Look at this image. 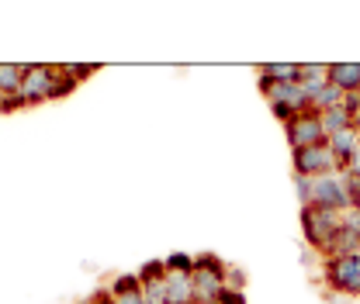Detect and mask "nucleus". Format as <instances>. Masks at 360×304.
<instances>
[{"instance_id":"nucleus-1","label":"nucleus","mask_w":360,"mask_h":304,"mask_svg":"<svg viewBox=\"0 0 360 304\" xmlns=\"http://www.w3.org/2000/svg\"><path fill=\"white\" fill-rule=\"evenodd\" d=\"M225 273H229V263L225 260H219L215 253H198V256H194V273H191L194 301L198 304L215 301L225 291Z\"/></svg>"},{"instance_id":"nucleus-2","label":"nucleus","mask_w":360,"mask_h":304,"mask_svg":"<svg viewBox=\"0 0 360 304\" xmlns=\"http://www.w3.org/2000/svg\"><path fill=\"white\" fill-rule=\"evenodd\" d=\"M322 284L343 298H360V256L322 260Z\"/></svg>"},{"instance_id":"nucleus-3","label":"nucleus","mask_w":360,"mask_h":304,"mask_svg":"<svg viewBox=\"0 0 360 304\" xmlns=\"http://www.w3.org/2000/svg\"><path fill=\"white\" fill-rule=\"evenodd\" d=\"M340 228H343V215L326 211V208H315V204L302 208V235H305V242L312 249H322Z\"/></svg>"},{"instance_id":"nucleus-4","label":"nucleus","mask_w":360,"mask_h":304,"mask_svg":"<svg viewBox=\"0 0 360 304\" xmlns=\"http://www.w3.org/2000/svg\"><path fill=\"white\" fill-rule=\"evenodd\" d=\"M291 173L319 180V176L340 173V166H336V159L326 145H312V149H295L291 152Z\"/></svg>"},{"instance_id":"nucleus-5","label":"nucleus","mask_w":360,"mask_h":304,"mask_svg":"<svg viewBox=\"0 0 360 304\" xmlns=\"http://www.w3.org/2000/svg\"><path fill=\"white\" fill-rule=\"evenodd\" d=\"M284 135H288V145H291V152H295V149H312V145H326L322 114H315V111L295 114V118H291V121L284 125Z\"/></svg>"},{"instance_id":"nucleus-6","label":"nucleus","mask_w":360,"mask_h":304,"mask_svg":"<svg viewBox=\"0 0 360 304\" xmlns=\"http://www.w3.org/2000/svg\"><path fill=\"white\" fill-rule=\"evenodd\" d=\"M52 77H56V66H49V62H25V77H21V100H25V107H35V104L49 100Z\"/></svg>"},{"instance_id":"nucleus-7","label":"nucleus","mask_w":360,"mask_h":304,"mask_svg":"<svg viewBox=\"0 0 360 304\" xmlns=\"http://www.w3.org/2000/svg\"><path fill=\"white\" fill-rule=\"evenodd\" d=\"M312 204L315 208H326V211H336V215H347L350 211V201H347V190H343L340 173L312 180Z\"/></svg>"},{"instance_id":"nucleus-8","label":"nucleus","mask_w":360,"mask_h":304,"mask_svg":"<svg viewBox=\"0 0 360 304\" xmlns=\"http://www.w3.org/2000/svg\"><path fill=\"white\" fill-rule=\"evenodd\" d=\"M260 93L267 97V104H288L295 114H305L309 111V93L302 84H274V80H257Z\"/></svg>"},{"instance_id":"nucleus-9","label":"nucleus","mask_w":360,"mask_h":304,"mask_svg":"<svg viewBox=\"0 0 360 304\" xmlns=\"http://www.w3.org/2000/svg\"><path fill=\"white\" fill-rule=\"evenodd\" d=\"M357 253H360V235L354 232V228H347V225H343V228H340V232L319 249L322 260H340V256H357Z\"/></svg>"},{"instance_id":"nucleus-10","label":"nucleus","mask_w":360,"mask_h":304,"mask_svg":"<svg viewBox=\"0 0 360 304\" xmlns=\"http://www.w3.org/2000/svg\"><path fill=\"white\" fill-rule=\"evenodd\" d=\"M357 145H360V135L357 128H350V131H340V135H329L326 138V149L333 152V159H336V166H340V173L350 166V159H354V152H357Z\"/></svg>"},{"instance_id":"nucleus-11","label":"nucleus","mask_w":360,"mask_h":304,"mask_svg":"<svg viewBox=\"0 0 360 304\" xmlns=\"http://www.w3.org/2000/svg\"><path fill=\"white\" fill-rule=\"evenodd\" d=\"M108 287H111V294H115V304H146L142 284H139L135 273H118Z\"/></svg>"},{"instance_id":"nucleus-12","label":"nucleus","mask_w":360,"mask_h":304,"mask_svg":"<svg viewBox=\"0 0 360 304\" xmlns=\"http://www.w3.org/2000/svg\"><path fill=\"white\" fill-rule=\"evenodd\" d=\"M329 84L343 93L360 90V62H329Z\"/></svg>"},{"instance_id":"nucleus-13","label":"nucleus","mask_w":360,"mask_h":304,"mask_svg":"<svg viewBox=\"0 0 360 304\" xmlns=\"http://www.w3.org/2000/svg\"><path fill=\"white\" fill-rule=\"evenodd\" d=\"M257 73H260L264 80H274V84H298L302 62H264Z\"/></svg>"},{"instance_id":"nucleus-14","label":"nucleus","mask_w":360,"mask_h":304,"mask_svg":"<svg viewBox=\"0 0 360 304\" xmlns=\"http://www.w3.org/2000/svg\"><path fill=\"white\" fill-rule=\"evenodd\" d=\"M329 80V62H302V73H298V84L305 87V93H315Z\"/></svg>"},{"instance_id":"nucleus-15","label":"nucleus","mask_w":360,"mask_h":304,"mask_svg":"<svg viewBox=\"0 0 360 304\" xmlns=\"http://www.w3.org/2000/svg\"><path fill=\"white\" fill-rule=\"evenodd\" d=\"M21 77H25V62H0V97L21 93Z\"/></svg>"},{"instance_id":"nucleus-16","label":"nucleus","mask_w":360,"mask_h":304,"mask_svg":"<svg viewBox=\"0 0 360 304\" xmlns=\"http://www.w3.org/2000/svg\"><path fill=\"white\" fill-rule=\"evenodd\" d=\"M322 128H326V138L329 135H340V131H350L354 128V118L336 104V107H329V111H322Z\"/></svg>"},{"instance_id":"nucleus-17","label":"nucleus","mask_w":360,"mask_h":304,"mask_svg":"<svg viewBox=\"0 0 360 304\" xmlns=\"http://www.w3.org/2000/svg\"><path fill=\"white\" fill-rule=\"evenodd\" d=\"M77 87H80V84L70 77V70H66V66H56V77H52V87H49V100H63V97H70Z\"/></svg>"},{"instance_id":"nucleus-18","label":"nucleus","mask_w":360,"mask_h":304,"mask_svg":"<svg viewBox=\"0 0 360 304\" xmlns=\"http://www.w3.org/2000/svg\"><path fill=\"white\" fill-rule=\"evenodd\" d=\"M135 277H139V284H149V280H167V263H163V260L142 263V266L135 270Z\"/></svg>"},{"instance_id":"nucleus-19","label":"nucleus","mask_w":360,"mask_h":304,"mask_svg":"<svg viewBox=\"0 0 360 304\" xmlns=\"http://www.w3.org/2000/svg\"><path fill=\"white\" fill-rule=\"evenodd\" d=\"M163 263H167V273H194V256L191 253H170Z\"/></svg>"},{"instance_id":"nucleus-20","label":"nucleus","mask_w":360,"mask_h":304,"mask_svg":"<svg viewBox=\"0 0 360 304\" xmlns=\"http://www.w3.org/2000/svg\"><path fill=\"white\" fill-rule=\"evenodd\" d=\"M142 298H146V304H167V280L142 284Z\"/></svg>"},{"instance_id":"nucleus-21","label":"nucleus","mask_w":360,"mask_h":304,"mask_svg":"<svg viewBox=\"0 0 360 304\" xmlns=\"http://www.w3.org/2000/svg\"><path fill=\"white\" fill-rule=\"evenodd\" d=\"M340 180H343V190H347L350 208H360V176L350 173V170H343V173H340Z\"/></svg>"},{"instance_id":"nucleus-22","label":"nucleus","mask_w":360,"mask_h":304,"mask_svg":"<svg viewBox=\"0 0 360 304\" xmlns=\"http://www.w3.org/2000/svg\"><path fill=\"white\" fill-rule=\"evenodd\" d=\"M295 190H298L302 208H309V204H312V180H309V176H295Z\"/></svg>"},{"instance_id":"nucleus-23","label":"nucleus","mask_w":360,"mask_h":304,"mask_svg":"<svg viewBox=\"0 0 360 304\" xmlns=\"http://www.w3.org/2000/svg\"><path fill=\"white\" fill-rule=\"evenodd\" d=\"M66 70H70V77H73L77 84H84V80H90V77L97 73V66H90V62H70Z\"/></svg>"},{"instance_id":"nucleus-24","label":"nucleus","mask_w":360,"mask_h":304,"mask_svg":"<svg viewBox=\"0 0 360 304\" xmlns=\"http://www.w3.org/2000/svg\"><path fill=\"white\" fill-rule=\"evenodd\" d=\"M208 304H246V294H243V291H232V287H225L222 294H219L215 301H208Z\"/></svg>"},{"instance_id":"nucleus-25","label":"nucleus","mask_w":360,"mask_h":304,"mask_svg":"<svg viewBox=\"0 0 360 304\" xmlns=\"http://www.w3.org/2000/svg\"><path fill=\"white\" fill-rule=\"evenodd\" d=\"M25 107V100H21V93H11V97H0V114H14V111H21Z\"/></svg>"},{"instance_id":"nucleus-26","label":"nucleus","mask_w":360,"mask_h":304,"mask_svg":"<svg viewBox=\"0 0 360 304\" xmlns=\"http://www.w3.org/2000/svg\"><path fill=\"white\" fill-rule=\"evenodd\" d=\"M340 107H343V111H347L350 118H357V111H360V90H354V93H343Z\"/></svg>"},{"instance_id":"nucleus-27","label":"nucleus","mask_w":360,"mask_h":304,"mask_svg":"<svg viewBox=\"0 0 360 304\" xmlns=\"http://www.w3.org/2000/svg\"><path fill=\"white\" fill-rule=\"evenodd\" d=\"M243 284H246V277H243V270H236V266H229V273H225V287H232V291H243Z\"/></svg>"},{"instance_id":"nucleus-28","label":"nucleus","mask_w":360,"mask_h":304,"mask_svg":"<svg viewBox=\"0 0 360 304\" xmlns=\"http://www.w3.org/2000/svg\"><path fill=\"white\" fill-rule=\"evenodd\" d=\"M270 114H274V118H277L281 125H288V121L295 118V111H291L288 104H270Z\"/></svg>"},{"instance_id":"nucleus-29","label":"nucleus","mask_w":360,"mask_h":304,"mask_svg":"<svg viewBox=\"0 0 360 304\" xmlns=\"http://www.w3.org/2000/svg\"><path fill=\"white\" fill-rule=\"evenodd\" d=\"M343 225H347V228H354V232L360 235V208H350V211L343 215Z\"/></svg>"},{"instance_id":"nucleus-30","label":"nucleus","mask_w":360,"mask_h":304,"mask_svg":"<svg viewBox=\"0 0 360 304\" xmlns=\"http://www.w3.org/2000/svg\"><path fill=\"white\" fill-rule=\"evenodd\" d=\"M347 170L360 176V145H357V152H354V159H350V166H347Z\"/></svg>"},{"instance_id":"nucleus-31","label":"nucleus","mask_w":360,"mask_h":304,"mask_svg":"<svg viewBox=\"0 0 360 304\" xmlns=\"http://www.w3.org/2000/svg\"><path fill=\"white\" fill-rule=\"evenodd\" d=\"M354 128H357V135H360V111H357V118H354Z\"/></svg>"},{"instance_id":"nucleus-32","label":"nucleus","mask_w":360,"mask_h":304,"mask_svg":"<svg viewBox=\"0 0 360 304\" xmlns=\"http://www.w3.org/2000/svg\"><path fill=\"white\" fill-rule=\"evenodd\" d=\"M80 304H94V301H80Z\"/></svg>"},{"instance_id":"nucleus-33","label":"nucleus","mask_w":360,"mask_h":304,"mask_svg":"<svg viewBox=\"0 0 360 304\" xmlns=\"http://www.w3.org/2000/svg\"><path fill=\"white\" fill-rule=\"evenodd\" d=\"M357 256H360V253H357Z\"/></svg>"}]
</instances>
